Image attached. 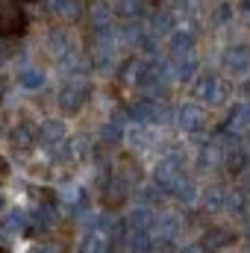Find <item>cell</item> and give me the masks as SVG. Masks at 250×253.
I'll list each match as a JSON object with an SVG mask.
<instances>
[{
    "instance_id": "cell-1",
    "label": "cell",
    "mask_w": 250,
    "mask_h": 253,
    "mask_svg": "<svg viewBox=\"0 0 250 253\" xmlns=\"http://www.w3.org/2000/svg\"><path fill=\"white\" fill-rule=\"evenodd\" d=\"M191 97H197V100H203L209 106H218V103H224L230 97V85L218 74H200L194 80V85H191Z\"/></svg>"
},
{
    "instance_id": "cell-2",
    "label": "cell",
    "mask_w": 250,
    "mask_h": 253,
    "mask_svg": "<svg viewBox=\"0 0 250 253\" xmlns=\"http://www.w3.org/2000/svg\"><path fill=\"white\" fill-rule=\"evenodd\" d=\"M27 27H30V18L21 9V3L18 0H0V39L24 36Z\"/></svg>"
},
{
    "instance_id": "cell-3",
    "label": "cell",
    "mask_w": 250,
    "mask_h": 253,
    "mask_svg": "<svg viewBox=\"0 0 250 253\" xmlns=\"http://www.w3.org/2000/svg\"><path fill=\"white\" fill-rule=\"evenodd\" d=\"M180 180H183V156L180 153H165L153 168V186L159 191H174Z\"/></svg>"
},
{
    "instance_id": "cell-4",
    "label": "cell",
    "mask_w": 250,
    "mask_h": 253,
    "mask_svg": "<svg viewBox=\"0 0 250 253\" xmlns=\"http://www.w3.org/2000/svg\"><path fill=\"white\" fill-rule=\"evenodd\" d=\"M88 94H91V85H88L83 77L68 80V83L62 85V91H59V106H62V112L65 115L80 112V109L88 103Z\"/></svg>"
},
{
    "instance_id": "cell-5",
    "label": "cell",
    "mask_w": 250,
    "mask_h": 253,
    "mask_svg": "<svg viewBox=\"0 0 250 253\" xmlns=\"http://www.w3.org/2000/svg\"><path fill=\"white\" fill-rule=\"evenodd\" d=\"M177 233H180V221L174 218V215H156L153 218V227H150V236H153V242L156 245H171L174 239H177Z\"/></svg>"
},
{
    "instance_id": "cell-6",
    "label": "cell",
    "mask_w": 250,
    "mask_h": 253,
    "mask_svg": "<svg viewBox=\"0 0 250 253\" xmlns=\"http://www.w3.org/2000/svg\"><path fill=\"white\" fill-rule=\"evenodd\" d=\"M177 124H180V129H186V132H200V129L206 126V112H203V106H200V103H183V106L177 109Z\"/></svg>"
},
{
    "instance_id": "cell-7",
    "label": "cell",
    "mask_w": 250,
    "mask_h": 253,
    "mask_svg": "<svg viewBox=\"0 0 250 253\" xmlns=\"http://www.w3.org/2000/svg\"><path fill=\"white\" fill-rule=\"evenodd\" d=\"M230 245H236V233L230 227H221V224L206 227V233H203V248L206 251H224Z\"/></svg>"
},
{
    "instance_id": "cell-8",
    "label": "cell",
    "mask_w": 250,
    "mask_h": 253,
    "mask_svg": "<svg viewBox=\"0 0 250 253\" xmlns=\"http://www.w3.org/2000/svg\"><path fill=\"white\" fill-rule=\"evenodd\" d=\"M224 68L233 77H248L250 74V50L248 47H230L224 53Z\"/></svg>"
},
{
    "instance_id": "cell-9",
    "label": "cell",
    "mask_w": 250,
    "mask_h": 253,
    "mask_svg": "<svg viewBox=\"0 0 250 253\" xmlns=\"http://www.w3.org/2000/svg\"><path fill=\"white\" fill-rule=\"evenodd\" d=\"M224 129L233 135H245V132L250 135V103H236L230 109V118H227Z\"/></svg>"
},
{
    "instance_id": "cell-10",
    "label": "cell",
    "mask_w": 250,
    "mask_h": 253,
    "mask_svg": "<svg viewBox=\"0 0 250 253\" xmlns=\"http://www.w3.org/2000/svg\"><path fill=\"white\" fill-rule=\"evenodd\" d=\"M126 194H129V180H126L124 174H112V180L103 186V200H106V206H121L126 200Z\"/></svg>"
},
{
    "instance_id": "cell-11",
    "label": "cell",
    "mask_w": 250,
    "mask_h": 253,
    "mask_svg": "<svg viewBox=\"0 0 250 253\" xmlns=\"http://www.w3.org/2000/svg\"><path fill=\"white\" fill-rule=\"evenodd\" d=\"M200 206H203L206 215L224 212V206H227V191L221 189V186H206L203 194H200Z\"/></svg>"
},
{
    "instance_id": "cell-12",
    "label": "cell",
    "mask_w": 250,
    "mask_h": 253,
    "mask_svg": "<svg viewBox=\"0 0 250 253\" xmlns=\"http://www.w3.org/2000/svg\"><path fill=\"white\" fill-rule=\"evenodd\" d=\"M224 168H227L230 174L242 177L250 168V150L248 147H230V150L224 153Z\"/></svg>"
},
{
    "instance_id": "cell-13",
    "label": "cell",
    "mask_w": 250,
    "mask_h": 253,
    "mask_svg": "<svg viewBox=\"0 0 250 253\" xmlns=\"http://www.w3.org/2000/svg\"><path fill=\"white\" fill-rule=\"evenodd\" d=\"M153 218L156 215H150V209L147 206H135L129 215H126V233H150V227H153Z\"/></svg>"
},
{
    "instance_id": "cell-14",
    "label": "cell",
    "mask_w": 250,
    "mask_h": 253,
    "mask_svg": "<svg viewBox=\"0 0 250 253\" xmlns=\"http://www.w3.org/2000/svg\"><path fill=\"white\" fill-rule=\"evenodd\" d=\"M9 141H12L15 150H30V147L39 141V129H36L33 124H18L15 129H12Z\"/></svg>"
},
{
    "instance_id": "cell-15",
    "label": "cell",
    "mask_w": 250,
    "mask_h": 253,
    "mask_svg": "<svg viewBox=\"0 0 250 253\" xmlns=\"http://www.w3.org/2000/svg\"><path fill=\"white\" fill-rule=\"evenodd\" d=\"M224 153H227V150H221L218 144H206V147L197 153V168H200V171H215V168H221V165H224Z\"/></svg>"
},
{
    "instance_id": "cell-16",
    "label": "cell",
    "mask_w": 250,
    "mask_h": 253,
    "mask_svg": "<svg viewBox=\"0 0 250 253\" xmlns=\"http://www.w3.org/2000/svg\"><path fill=\"white\" fill-rule=\"evenodd\" d=\"M147 74H150V68L147 62H141V59H129V62L121 68V80H124L126 85H144V80H147Z\"/></svg>"
},
{
    "instance_id": "cell-17",
    "label": "cell",
    "mask_w": 250,
    "mask_h": 253,
    "mask_svg": "<svg viewBox=\"0 0 250 253\" xmlns=\"http://www.w3.org/2000/svg\"><path fill=\"white\" fill-rule=\"evenodd\" d=\"M39 138H42V144H47V147L62 144V141H65V121H56V118L44 121L42 129H39Z\"/></svg>"
},
{
    "instance_id": "cell-18",
    "label": "cell",
    "mask_w": 250,
    "mask_h": 253,
    "mask_svg": "<svg viewBox=\"0 0 250 253\" xmlns=\"http://www.w3.org/2000/svg\"><path fill=\"white\" fill-rule=\"evenodd\" d=\"M27 224H30V215H27V212H21V209H9V212L3 215V230H6V233H12V236L24 233V230H27Z\"/></svg>"
},
{
    "instance_id": "cell-19",
    "label": "cell",
    "mask_w": 250,
    "mask_h": 253,
    "mask_svg": "<svg viewBox=\"0 0 250 253\" xmlns=\"http://www.w3.org/2000/svg\"><path fill=\"white\" fill-rule=\"evenodd\" d=\"M106 248H109V236L100 233V230H91V233L83 239L80 253H106Z\"/></svg>"
},
{
    "instance_id": "cell-20",
    "label": "cell",
    "mask_w": 250,
    "mask_h": 253,
    "mask_svg": "<svg viewBox=\"0 0 250 253\" xmlns=\"http://www.w3.org/2000/svg\"><path fill=\"white\" fill-rule=\"evenodd\" d=\"M129 115H132L135 124H156V103L153 100H138L129 109Z\"/></svg>"
},
{
    "instance_id": "cell-21",
    "label": "cell",
    "mask_w": 250,
    "mask_h": 253,
    "mask_svg": "<svg viewBox=\"0 0 250 253\" xmlns=\"http://www.w3.org/2000/svg\"><path fill=\"white\" fill-rule=\"evenodd\" d=\"M100 135H103V144H118L121 138H126V129H124V118L121 115H115V118H109V124L100 129Z\"/></svg>"
},
{
    "instance_id": "cell-22",
    "label": "cell",
    "mask_w": 250,
    "mask_h": 253,
    "mask_svg": "<svg viewBox=\"0 0 250 253\" xmlns=\"http://www.w3.org/2000/svg\"><path fill=\"white\" fill-rule=\"evenodd\" d=\"M126 248L129 253H150L156 248V242L150 233H126Z\"/></svg>"
},
{
    "instance_id": "cell-23",
    "label": "cell",
    "mask_w": 250,
    "mask_h": 253,
    "mask_svg": "<svg viewBox=\"0 0 250 253\" xmlns=\"http://www.w3.org/2000/svg\"><path fill=\"white\" fill-rule=\"evenodd\" d=\"M126 141H129V147H150L153 144V132L147 129L144 124H135V126H129L126 129Z\"/></svg>"
},
{
    "instance_id": "cell-24",
    "label": "cell",
    "mask_w": 250,
    "mask_h": 253,
    "mask_svg": "<svg viewBox=\"0 0 250 253\" xmlns=\"http://www.w3.org/2000/svg\"><path fill=\"white\" fill-rule=\"evenodd\" d=\"M53 12L59 18H65V21H77L83 15V3L80 0H56L53 3Z\"/></svg>"
},
{
    "instance_id": "cell-25",
    "label": "cell",
    "mask_w": 250,
    "mask_h": 253,
    "mask_svg": "<svg viewBox=\"0 0 250 253\" xmlns=\"http://www.w3.org/2000/svg\"><path fill=\"white\" fill-rule=\"evenodd\" d=\"M245 209H248V194L242 189L227 191V206H224V212H230V215H245Z\"/></svg>"
},
{
    "instance_id": "cell-26",
    "label": "cell",
    "mask_w": 250,
    "mask_h": 253,
    "mask_svg": "<svg viewBox=\"0 0 250 253\" xmlns=\"http://www.w3.org/2000/svg\"><path fill=\"white\" fill-rule=\"evenodd\" d=\"M18 83H21L24 88L36 91V88H42V85H44V74H42L39 68H27V71H21V74H18Z\"/></svg>"
},
{
    "instance_id": "cell-27",
    "label": "cell",
    "mask_w": 250,
    "mask_h": 253,
    "mask_svg": "<svg viewBox=\"0 0 250 253\" xmlns=\"http://www.w3.org/2000/svg\"><path fill=\"white\" fill-rule=\"evenodd\" d=\"M171 27H174V15H171L168 9H162V12H156L150 33H153V36H165V33H171Z\"/></svg>"
},
{
    "instance_id": "cell-28",
    "label": "cell",
    "mask_w": 250,
    "mask_h": 253,
    "mask_svg": "<svg viewBox=\"0 0 250 253\" xmlns=\"http://www.w3.org/2000/svg\"><path fill=\"white\" fill-rule=\"evenodd\" d=\"M174 197H177L180 203H194V200H197V186L183 177V180L177 183V189H174Z\"/></svg>"
},
{
    "instance_id": "cell-29",
    "label": "cell",
    "mask_w": 250,
    "mask_h": 253,
    "mask_svg": "<svg viewBox=\"0 0 250 253\" xmlns=\"http://www.w3.org/2000/svg\"><path fill=\"white\" fill-rule=\"evenodd\" d=\"M112 12H115V15H121V18H132V15H138V12H141V0H121V3H115V6H112Z\"/></svg>"
},
{
    "instance_id": "cell-30",
    "label": "cell",
    "mask_w": 250,
    "mask_h": 253,
    "mask_svg": "<svg viewBox=\"0 0 250 253\" xmlns=\"http://www.w3.org/2000/svg\"><path fill=\"white\" fill-rule=\"evenodd\" d=\"M59 197H62V203H68V206H80V203H83L80 186H65V189L59 191Z\"/></svg>"
},
{
    "instance_id": "cell-31",
    "label": "cell",
    "mask_w": 250,
    "mask_h": 253,
    "mask_svg": "<svg viewBox=\"0 0 250 253\" xmlns=\"http://www.w3.org/2000/svg\"><path fill=\"white\" fill-rule=\"evenodd\" d=\"M239 189H242V191H245V194L250 197V168L245 171V174H242V177H239Z\"/></svg>"
},
{
    "instance_id": "cell-32",
    "label": "cell",
    "mask_w": 250,
    "mask_h": 253,
    "mask_svg": "<svg viewBox=\"0 0 250 253\" xmlns=\"http://www.w3.org/2000/svg\"><path fill=\"white\" fill-rule=\"evenodd\" d=\"M180 253H206V248H203V245H186Z\"/></svg>"
},
{
    "instance_id": "cell-33",
    "label": "cell",
    "mask_w": 250,
    "mask_h": 253,
    "mask_svg": "<svg viewBox=\"0 0 250 253\" xmlns=\"http://www.w3.org/2000/svg\"><path fill=\"white\" fill-rule=\"evenodd\" d=\"M245 239L250 242V218H248V227H245Z\"/></svg>"
},
{
    "instance_id": "cell-34",
    "label": "cell",
    "mask_w": 250,
    "mask_h": 253,
    "mask_svg": "<svg viewBox=\"0 0 250 253\" xmlns=\"http://www.w3.org/2000/svg\"><path fill=\"white\" fill-rule=\"evenodd\" d=\"M242 9H245V12H250V0H242Z\"/></svg>"
},
{
    "instance_id": "cell-35",
    "label": "cell",
    "mask_w": 250,
    "mask_h": 253,
    "mask_svg": "<svg viewBox=\"0 0 250 253\" xmlns=\"http://www.w3.org/2000/svg\"><path fill=\"white\" fill-rule=\"evenodd\" d=\"M33 253H50L47 248H33Z\"/></svg>"
},
{
    "instance_id": "cell-36",
    "label": "cell",
    "mask_w": 250,
    "mask_h": 253,
    "mask_svg": "<svg viewBox=\"0 0 250 253\" xmlns=\"http://www.w3.org/2000/svg\"><path fill=\"white\" fill-rule=\"evenodd\" d=\"M0 209H3V194H0Z\"/></svg>"
},
{
    "instance_id": "cell-37",
    "label": "cell",
    "mask_w": 250,
    "mask_h": 253,
    "mask_svg": "<svg viewBox=\"0 0 250 253\" xmlns=\"http://www.w3.org/2000/svg\"><path fill=\"white\" fill-rule=\"evenodd\" d=\"M0 253H9V251H3V248H0Z\"/></svg>"
}]
</instances>
